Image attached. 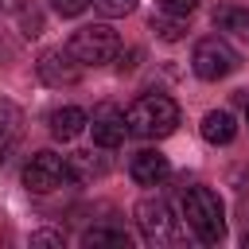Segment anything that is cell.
I'll return each mask as SVG.
<instances>
[{
    "instance_id": "obj_15",
    "label": "cell",
    "mask_w": 249,
    "mask_h": 249,
    "mask_svg": "<svg viewBox=\"0 0 249 249\" xmlns=\"http://www.w3.org/2000/svg\"><path fill=\"white\" fill-rule=\"evenodd\" d=\"M152 31H156V39H163V43H179L183 31H187V16L160 12V16H152Z\"/></svg>"
},
{
    "instance_id": "obj_19",
    "label": "cell",
    "mask_w": 249,
    "mask_h": 249,
    "mask_svg": "<svg viewBox=\"0 0 249 249\" xmlns=\"http://www.w3.org/2000/svg\"><path fill=\"white\" fill-rule=\"evenodd\" d=\"M89 4H93V0H51V8H54L58 16H82Z\"/></svg>"
},
{
    "instance_id": "obj_10",
    "label": "cell",
    "mask_w": 249,
    "mask_h": 249,
    "mask_svg": "<svg viewBox=\"0 0 249 249\" xmlns=\"http://www.w3.org/2000/svg\"><path fill=\"white\" fill-rule=\"evenodd\" d=\"M19 132H23V113H19V105L8 101V97H0V163L16 152Z\"/></svg>"
},
{
    "instance_id": "obj_20",
    "label": "cell",
    "mask_w": 249,
    "mask_h": 249,
    "mask_svg": "<svg viewBox=\"0 0 249 249\" xmlns=\"http://www.w3.org/2000/svg\"><path fill=\"white\" fill-rule=\"evenodd\" d=\"M31 245H62V237H58V233H47V230H43V233H31Z\"/></svg>"
},
{
    "instance_id": "obj_22",
    "label": "cell",
    "mask_w": 249,
    "mask_h": 249,
    "mask_svg": "<svg viewBox=\"0 0 249 249\" xmlns=\"http://www.w3.org/2000/svg\"><path fill=\"white\" fill-rule=\"evenodd\" d=\"M245 124H249V105H245Z\"/></svg>"
},
{
    "instance_id": "obj_6",
    "label": "cell",
    "mask_w": 249,
    "mask_h": 249,
    "mask_svg": "<svg viewBox=\"0 0 249 249\" xmlns=\"http://www.w3.org/2000/svg\"><path fill=\"white\" fill-rule=\"evenodd\" d=\"M62 179H70V167L58 152H35L23 163V187L35 191V195H47V191L62 187Z\"/></svg>"
},
{
    "instance_id": "obj_21",
    "label": "cell",
    "mask_w": 249,
    "mask_h": 249,
    "mask_svg": "<svg viewBox=\"0 0 249 249\" xmlns=\"http://www.w3.org/2000/svg\"><path fill=\"white\" fill-rule=\"evenodd\" d=\"M27 0H0V12H19Z\"/></svg>"
},
{
    "instance_id": "obj_14",
    "label": "cell",
    "mask_w": 249,
    "mask_h": 249,
    "mask_svg": "<svg viewBox=\"0 0 249 249\" xmlns=\"http://www.w3.org/2000/svg\"><path fill=\"white\" fill-rule=\"evenodd\" d=\"M214 27L233 35V39H241V43H249V12L245 8H218L214 12Z\"/></svg>"
},
{
    "instance_id": "obj_8",
    "label": "cell",
    "mask_w": 249,
    "mask_h": 249,
    "mask_svg": "<svg viewBox=\"0 0 249 249\" xmlns=\"http://www.w3.org/2000/svg\"><path fill=\"white\" fill-rule=\"evenodd\" d=\"M89 132H93V144L101 148H121L124 144V132H128V121L117 105H97L93 109V121H89Z\"/></svg>"
},
{
    "instance_id": "obj_4",
    "label": "cell",
    "mask_w": 249,
    "mask_h": 249,
    "mask_svg": "<svg viewBox=\"0 0 249 249\" xmlns=\"http://www.w3.org/2000/svg\"><path fill=\"white\" fill-rule=\"evenodd\" d=\"M132 214H136V226L148 245H175L179 241V218L171 214V206L163 198H140Z\"/></svg>"
},
{
    "instance_id": "obj_9",
    "label": "cell",
    "mask_w": 249,
    "mask_h": 249,
    "mask_svg": "<svg viewBox=\"0 0 249 249\" xmlns=\"http://www.w3.org/2000/svg\"><path fill=\"white\" fill-rule=\"evenodd\" d=\"M128 175H132L140 187H156L160 179H167V175H171V163H167V156H163V152L144 148V152H136V156H132Z\"/></svg>"
},
{
    "instance_id": "obj_5",
    "label": "cell",
    "mask_w": 249,
    "mask_h": 249,
    "mask_svg": "<svg viewBox=\"0 0 249 249\" xmlns=\"http://www.w3.org/2000/svg\"><path fill=\"white\" fill-rule=\"evenodd\" d=\"M237 62H241L237 51H233L226 39H218V35L198 39V43H195V54H191V66H195V74H198L202 82H218V78L233 74Z\"/></svg>"
},
{
    "instance_id": "obj_3",
    "label": "cell",
    "mask_w": 249,
    "mask_h": 249,
    "mask_svg": "<svg viewBox=\"0 0 249 249\" xmlns=\"http://www.w3.org/2000/svg\"><path fill=\"white\" fill-rule=\"evenodd\" d=\"M121 51V39L109 23H86L70 35V54L82 62V66H101V62H113Z\"/></svg>"
},
{
    "instance_id": "obj_17",
    "label": "cell",
    "mask_w": 249,
    "mask_h": 249,
    "mask_svg": "<svg viewBox=\"0 0 249 249\" xmlns=\"http://www.w3.org/2000/svg\"><path fill=\"white\" fill-rule=\"evenodd\" d=\"M97 8H101L109 19H117V16H128V12L136 8V0H97Z\"/></svg>"
},
{
    "instance_id": "obj_7",
    "label": "cell",
    "mask_w": 249,
    "mask_h": 249,
    "mask_svg": "<svg viewBox=\"0 0 249 249\" xmlns=\"http://www.w3.org/2000/svg\"><path fill=\"white\" fill-rule=\"evenodd\" d=\"M35 74L47 82V86H74L82 78V62L70 54V47H54V51H43L39 62H35Z\"/></svg>"
},
{
    "instance_id": "obj_12",
    "label": "cell",
    "mask_w": 249,
    "mask_h": 249,
    "mask_svg": "<svg viewBox=\"0 0 249 249\" xmlns=\"http://www.w3.org/2000/svg\"><path fill=\"white\" fill-rule=\"evenodd\" d=\"M198 128H202V140H206V144H230V140L237 136V121H233V113H226V109H210Z\"/></svg>"
},
{
    "instance_id": "obj_16",
    "label": "cell",
    "mask_w": 249,
    "mask_h": 249,
    "mask_svg": "<svg viewBox=\"0 0 249 249\" xmlns=\"http://www.w3.org/2000/svg\"><path fill=\"white\" fill-rule=\"evenodd\" d=\"M82 245H117V249H128V233L124 230H86Z\"/></svg>"
},
{
    "instance_id": "obj_18",
    "label": "cell",
    "mask_w": 249,
    "mask_h": 249,
    "mask_svg": "<svg viewBox=\"0 0 249 249\" xmlns=\"http://www.w3.org/2000/svg\"><path fill=\"white\" fill-rule=\"evenodd\" d=\"M160 12H171V16H191L198 8V0H156Z\"/></svg>"
},
{
    "instance_id": "obj_13",
    "label": "cell",
    "mask_w": 249,
    "mask_h": 249,
    "mask_svg": "<svg viewBox=\"0 0 249 249\" xmlns=\"http://www.w3.org/2000/svg\"><path fill=\"white\" fill-rule=\"evenodd\" d=\"M66 167H70V179L89 183V179H101L109 171V160L93 156V152H74V156H66Z\"/></svg>"
},
{
    "instance_id": "obj_1",
    "label": "cell",
    "mask_w": 249,
    "mask_h": 249,
    "mask_svg": "<svg viewBox=\"0 0 249 249\" xmlns=\"http://www.w3.org/2000/svg\"><path fill=\"white\" fill-rule=\"evenodd\" d=\"M124 121H128L132 136H140V140H163L179 124V105L171 97H163V93H144V97H136L128 105Z\"/></svg>"
},
{
    "instance_id": "obj_23",
    "label": "cell",
    "mask_w": 249,
    "mask_h": 249,
    "mask_svg": "<svg viewBox=\"0 0 249 249\" xmlns=\"http://www.w3.org/2000/svg\"><path fill=\"white\" fill-rule=\"evenodd\" d=\"M245 249H249V233H245Z\"/></svg>"
},
{
    "instance_id": "obj_11",
    "label": "cell",
    "mask_w": 249,
    "mask_h": 249,
    "mask_svg": "<svg viewBox=\"0 0 249 249\" xmlns=\"http://www.w3.org/2000/svg\"><path fill=\"white\" fill-rule=\"evenodd\" d=\"M47 124H51V136L54 140H74V136H82L89 128V117L78 105H62V109H54L47 117Z\"/></svg>"
},
{
    "instance_id": "obj_2",
    "label": "cell",
    "mask_w": 249,
    "mask_h": 249,
    "mask_svg": "<svg viewBox=\"0 0 249 249\" xmlns=\"http://www.w3.org/2000/svg\"><path fill=\"white\" fill-rule=\"evenodd\" d=\"M183 218L202 245H218L226 237V206H222L218 191H210V187H187L183 191Z\"/></svg>"
}]
</instances>
